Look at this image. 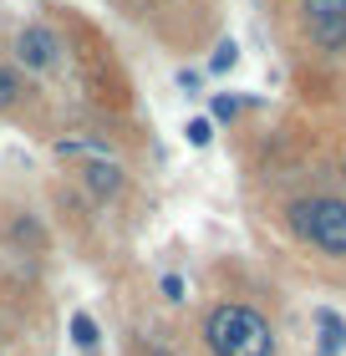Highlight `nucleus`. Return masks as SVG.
<instances>
[{"label": "nucleus", "instance_id": "1", "mask_svg": "<svg viewBox=\"0 0 346 356\" xmlns=\"http://www.w3.org/2000/svg\"><path fill=\"white\" fill-rule=\"evenodd\" d=\"M244 184H265L255 219H270L316 280L346 285V188L326 168L310 133H265L260 153L244 163Z\"/></svg>", "mask_w": 346, "mask_h": 356}, {"label": "nucleus", "instance_id": "2", "mask_svg": "<svg viewBox=\"0 0 346 356\" xmlns=\"http://www.w3.org/2000/svg\"><path fill=\"white\" fill-rule=\"evenodd\" d=\"M194 341L204 356H285L275 305H265L255 290H209L194 321Z\"/></svg>", "mask_w": 346, "mask_h": 356}, {"label": "nucleus", "instance_id": "3", "mask_svg": "<svg viewBox=\"0 0 346 356\" xmlns=\"http://www.w3.org/2000/svg\"><path fill=\"white\" fill-rule=\"evenodd\" d=\"M123 21L148 31L163 51H199L219 26V10L204 0H107Z\"/></svg>", "mask_w": 346, "mask_h": 356}, {"label": "nucleus", "instance_id": "4", "mask_svg": "<svg viewBox=\"0 0 346 356\" xmlns=\"http://www.w3.org/2000/svg\"><path fill=\"white\" fill-rule=\"evenodd\" d=\"M0 122L15 127V133H31L41 143H52L67 118H61V102L41 82H31V76L15 67V61L0 51Z\"/></svg>", "mask_w": 346, "mask_h": 356}, {"label": "nucleus", "instance_id": "5", "mask_svg": "<svg viewBox=\"0 0 346 356\" xmlns=\"http://www.w3.org/2000/svg\"><path fill=\"white\" fill-rule=\"evenodd\" d=\"M52 254V229L31 204L0 193V260L15 270H36Z\"/></svg>", "mask_w": 346, "mask_h": 356}, {"label": "nucleus", "instance_id": "6", "mask_svg": "<svg viewBox=\"0 0 346 356\" xmlns=\"http://www.w3.org/2000/svg\"><path fill=\"white\" fill-rule=\"evenodd\" d=\"M310 143H316V153L326 158V168L336 173V184L346 188V118H331L321 133H310Z\"/></svg>", "mask_w": 346, "mask_h": 356}, {"label": "nucleus", "instance_id": "7", "mask_svg": "<svg viewBox=\"0 0 346 356\" xmlns=\"http://www.w3.org/2000/svg\"><path fill=\"white\" fill-rule=\"evenodd\" d=\"M280 26L290 21H310V15H331V21H346V0H285V10H275Z\"/></svg>", "mask_w": 346, "mask_h": 356}, {"label": "nucleus", "instance_id": "8", "mask_svg": "<svg viewBox=\"0 0 346 356\" xmlns=\"http://www.w3.org/2000/svg\"><path fill=\"white\" fill-rule=\"evenodd\" d=\"M310 326L321 331V356H336V351L346 346V321H341L336 311H326V305H316V311H310Z\"/></svg>", "mask_w": 346, "mask_h": 356}, {"label": "nucleus", "instance_id": "9", "mask_svg": "<svg viewBox=\"0 0 346 356\" xmlns=\"http://www.w3.org/2000/svg\"><path fill=\"white\" fill-rule=\"evenodd\" d=\"M127 356H184V351L173 346V336H168V331H153V326H148V331H133V341H127Z\"/></svg>", "mask_w": 346, "mask_h": 356}, {"label": "nucleus", "instance_id": "10", "mask_svg": "<svg viewBox=\"0 0 346 356\" xmlns=\"http://www.w3.org/2000/svg\"><path fill=\"white\" fill-rule=\"evenodd\" d=\"M72 341H77L81 351H97V321H92L87 311H77V316H72Z\"/></svg>", "mask_w": 346, "mask_h": 356}, {"label": "nucleus", "instance_id": "11", "mask_svg": "<svg viewBox=\"0 0 346 356\" xmlns=\"http://www.w3.org/2000/svg\"><path fill=\"white\" fill-rule=\"evenodd\" d=\"M239 67V46L235 41H219L214 46V56H209V72H235Z\"/></svg>", "mask_w": 346, "mask_h": 356}, {"label": "nucleus", "instance_id": "12", "mask_svg": "<svg viewBox=\"0 0 346 356\" xmlns=\"http://www.w3.org/2000/svg\"><path fill=\"white\" fill-rule=\"evenodd\" d=\"M214 122H229V127H235L239 122V97H214Z\"/></svg>", "mask_w": 346, "mask_h": 356}, {"label": "nucleus", "instance_id": "13", "mask_svg": "<svg viewBox=\"0 0 346 356\" xmlns=\"http://www.w3.org/2000/svg\"><path fill=\"white\" fill-rule=\"evenodd\" d=\"M189 143H194V148H209V143H214V122L209 118H194L189 122Z\"/></svg>", "mask_w": 346, "mask_h": 356}, {"label": "nucleus", "instance_id": "14", "mask_svg": "<svg viewBox=\"0 0 346 356\" xmlns=\"http://www.w3.org/2000/svg\"><path fill=\"white\" fill-rule=\"evenodd\" d=\"M184 280H178V275H163V296H168V300H184Z\"/></svg>", "mask_w": 346, "mask_h": 356}, {"label": "nucleus", "instance_id": "15", "mask_svg": "<svg viewBox=\"0 0 346 356\" xmlns=\"http://www.w3.org/2000/svg\"><path fill=\"white\" fill-rule=\"evenodd\" d=\"M178 87H184V92H199V72L184 67V72H178Z\"/></svg>", "mask_w": 346, "mask_h": 356}, {"label": "nucleus", "instance_id": "16", "mask_svg": "<svg viewBox=\"0 0 346 356\" xmlns=\"http://www.w3.org/2000/svg\"><path fill=\"white\" fill-rule=\"evenodd\" d=\"M204 6H219V0H204Z\"/></svg>", "mask_w": 346, "mask_h": 356}]
</instances>
